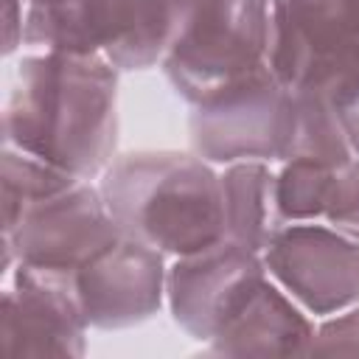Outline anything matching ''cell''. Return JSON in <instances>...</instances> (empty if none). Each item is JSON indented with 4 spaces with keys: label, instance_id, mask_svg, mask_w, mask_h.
<instances>
[{
    "label": "cell",
    "instance_id": "6da1fadb",
    "mask_svg": "<svg viewBox=\"0 0 359 359\" xmlns=\"http://www.w3.org/2000/svg\"><path fill=\"white\" fill-rule=\"evenodd\" d=\"M118 70L95 56L28 50L3 104V146L95 180L115 160Z\"/></svg>",
    "mask_w": 359,
    "mask_h": 359
},
{
    "label": "cell",
    "instance_id": "7a4b0ae2",
    "mask_svg": "<svg viewBox=\"0 0 359 359\" xmlns=\"http://www.w3.org/2000/svg\"><path fill=\"white\" fill-rule=\"evenodd\" d=\"M98 180L118 227L165 258L191 255L224 238L222 174L196 151L115 154Z\"/></svg>",
    "mask_w": 359,
    "mask_h": 359
},
{
    "label": "cell",
    "instance_id": "3957f363",
    "mask_svg": "<svg viewBox=\"0 0 359 359\" xmlns=\"http://www.w3.org/2000/svg\"><path fill=\"white\" fill-rule=\"evenodd\" d=\"M272 0H174V31L160 62L188 104L266 65Z\"/></svg>",
    "mask_w": 359,
    "mask_h": 359
},
{
    "label": "cell",
    "instance_id": "277c9868",
    "mask_svg": "<svg viewBox=\"0 0 359 359\" xmlns=\"http://www.w3.org/2000/svg\"><path fill=\"white\" fill-rule=\"evenodd\" d=\"M174 0H62L25 8V48L95 56L118 73L163 62Z\"/></svg>",
    "mask_w": 359,
    "mask_h": 359
},
{
    "label": "cell",
    "instance_id": "5b68a950",
    "mask_svg": "<svg viewBox=\"0 0 359 359\" xmlns=\"http://www.w3.org/2000/svg\"><path fill=\"white\" fill-rule=\"evenodd\" d=\"M191 146L213 165L283 163L292 135V90L269 65L191 104Z\"/></svg>",
    "mask_w": 359,
    "mask_h": 359
},
{
    "label": "cell",
    "instance_id": "8992f818",
    "mask_svg": "<svg viewBox=\"0 0 359 359\" xmlns=\"http://www.w3.org/2000/svg\"><path fill=\"white\" fill-rule=\"evenodd\" d=\"M266 65L292 93H331L359 70V0H272Z\"/></svg>",
    "mask_w": 359,
    "mask_h": 359
},
{
    "label": "cell",
    "instance_id": "52a82bcc",
    "mask_svg": "<svg viewBox=\"0 0 359 359\" xmlns=\"http://www.w3.org/2000/svg\"><path fill=\"white\" fill-rule=\"evenodd\" d=\"M121 233L101 188L79 180L34 205L14 230L3 233V278L14 266H25L67 283L81 264Z\"/></svg>",
    "mask_w": 359,
    "mask_h": 359
},
{
    "label": "cell",
    "instance_id": "ba28073f",
    "mask_svg": "<svg viewBox=\"0 0 359 359\" xmlns=\"http://www.w3.org/2000/svg\"><path fill=\"white\" fill-rule=\"evenodd\" d=\"M269 280L261 252L222 238L168 261L165 306L196 342L216 339Z\"/></svg>",
    "mask_w": 359,
    "mask_h": 359
},
{
    "label": "cell",
    "instance_id": "9c48e42d",
    "mask_svg": "<svg viewBox=\"0 0 359 359\" xmlns=\"http://www.w3.org/2000/svg\"><path fill=\"white\" fill-rule=\"evenodd\" d=\"M269 278L314 320L359 303V238L328 222H286L261 250Z\"/></svg>",
    "mask_w": 359,
    "mask_h": 359
},
{
    "label": "cell",
    "instance_id": "30bf717a",
    "mask_svg": "<svg viewBox=\"0 0 359 359\" xmlns=\"http://www.w3.org/2000/svg\"><path fill=\"white\" fill-rule=\"evenodd\" d=\"M168 258L121 233L65 283L90 328L118 331L154 317L165 303Z\"/></svg>",
    "mask_w": 359,
    "mask_h": 359
},
{
    "label": "cell",
    "instance_id": "8fae6325",
    "mask_svg": "<svg viewBox=\"0 0 359 359\" xmlns=\"http://www.w3.org/2000/svg\"><path fill=\"white\" fill-rule=\"evenodd\" d=\"M87 320L62 280L14 266L6 275L0 345L8 356H84Z\"/></svg>",
    "mask_w": 359,
    "mask_h": 359
},
{
    "label": "cell",
    "instance_id": "7c38bea8",
    "mask_svg": "<svg viewBox=\"0 0 359 359\" xmlns=\"http://www.w3.org/2000/svg\"><path fill=\"white\" fill-rule=\"evenodd\" d=\"M314 328V317L269 278L247 309L208 342V351L216 356H297L309 353Z\"/></svg>",
    "mask_w": 359,
    "mask_h": 359
},
{
    "label": "cell",
    "instance_id": "4fadbf2b",
    "mask_svg": "<svg viewBox=\"0 0 359 359\" xmlns=\"http://www.w3.org/2000/svg\"><path fill=\"white\" fill-rule=\"evenodd\" d=\"M222 213L224 238L261 252L275 230L283 224L275 202L272 163H233L222 165Z\"/></svg>",
    "mask_w": 359,
    "mask_h": 359
},
{
    "label": "cell",
    "instance_id": "5bb4252c",
    "mask_svg": "<svg viewBox=\"0 0 359 359\" xmlns=\"http://www.w3.org/2000/svg\"><path fill=\"white\" fill-rule=\"evenodd\" d=\"M79 177L34 157L22 149L3 146L0 154V199H3V233L14 230L20 219L42 199L70 188Z\"/></svg>",
    "mask_w": 359,
    "mask_h": 359
},
{
    "label": "cell",
    "instance_id": "9a60e30c",
    "mask_svg": "<svg viewBox=\"0 0 359 359\" xmlns=\"http://www.w3.org/2000/svg\"><path fill=\"white\" fill-rule=\"evenodd\" d=\"M289 157H309L337 168L353 157L339 118L323 93H292V135L286 160Z\"/></svg>",
    "mask_w": 359,
    "mask_h": 359
},
{
    "label": "cell",
    "instance_id": "2e32d148",
    "mask_svg": "<svg viewBox=\"0 0 359 359\" xmlns=\"http://www.w3.org/2000/svg\"><path fill=\"white\" fill-rule=\"evenodd\" d=\"M337 180V165L289 157L278 163L275 171V202L280 222H317L325 216L331 188Z\"/></svg>",
    "mask_w": 359,
    "mask_h": 359
},
{
    "label": "cell",
    "instance_id": "e0dca14e",
    "mask_svg": "<svg viewBox=\"0 0 359 359\" xmlns=\"http://www.w3.org/2000/svg\"><path fill=\"white\" fill-rule=\"evenodd\" d=\"M323 222L359 238V157H351L342 168H337Z\"/></svg>",
    "mask_w": 359,
    "mask_h": 359
},
{
    "label": "cell",
    "instance_id": "ac0fdd59",
    "mask_svg": "<svg viewBox=\"0 0 359 359\" xmlns=\"http://www.w3.org/2000/svg\"><path fill=\"white\" fill-rule=\"evenodd\" d=\"M309 353L359 356V303H353L331 317H323L314 328Z\"/></svg>",
    "mask_w": 359,
    "mask_h": 359
},
{
    "label": "cell",
    "instance_id": "d6986e66",
    "mask_svg": "<svg viewBox=\"0 0 359 359\" xmlns=\"http://www.w3.org/2000/svg\"><path fill=\"white\" fill-rule=\"evenodd\" d=\"M325 98L331 101V107L339 118V126L348 137L353 157H359V70L353 76H348L345 81H339L331 93H325Z\"/></svg>",
    "mask_w": 359,
    "mask_h": 359
},
{
    "label": "cell",
    "instance_id": "ffe728a7",
    "mask_svg": "<svg viewBox=\"0 0 359 359\" xmlns=\"http://www.w3.org/2000/svg\"><path fill=\"white\" fill-rule=\"evenodd\" d=\"M25 0H3V56L25 48Z\"/></svg>",
    "mask_w": 359,
    "mask_h": 359
},
{
    "label": "cell",
    "instance_id": "44dd1931",
    "mask_svg": "<svg viewBox=\"0 0 359 359\" xmlns=\"http://www.w3.org/2000/svg\"><path fill=\"white\" fill-rule=\"evenodd\" d=\"M50 3H62V0H25V6H50Z\"/></svg>",
    "mask_w": 359,
    "mask_h": 359
}]
</instances>
